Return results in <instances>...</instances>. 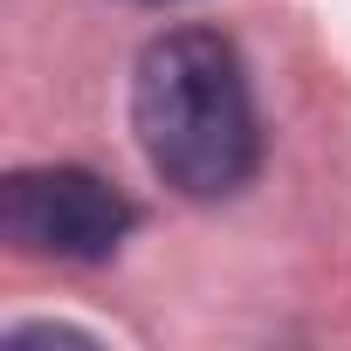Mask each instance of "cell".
Returning a JSON list of instances; mask_svg holds the SVG:
<instances>
[{
  "label": "cell",
  "instance_id": "obj_1",
  "mask_svg": "<svg viewBox=\"0 0 351 351\" xmlns=\"http://www.w3.org/2000/svg\"><path fill=\"white\" fill-rule=\"evenodd\" d=\"M131 131L152 172L186 200H228L255 180L262 131L234 42L214 28H172L138 56L131 76Z\"/></svg>",
  "mask_w": 351,
  "mask_h": 351
},
{
  "label": "cell",
  "instance_id": "obj_2",
  "mask_svg": "<svg viewBox=\"0 0 351 351\" xmlns=\"http://www.w3.org/2000/svg\"><path fill=\"white\" fill-rule=\"evenodd\" d=\"M138 228V207L83 165H28L0 186V234L42 262H104Z\"/></svg>",
  "mask_w": 351,
  "mask_h": 351
},
{
  "label": "cell",
  "instance_id": "obj_3",
  "mask_svg": "<svg viewBox=\"0 0 351 351\" xmlns=\"http://www.w3.org/2000/svg\"><path fill=\"white\" fill-rule=\"evenodd\" d=\"M145 8H172V0H145Z\"/></svg>",
  "mask_w": 351,
  "mask_h": 351
}]
</instances>
